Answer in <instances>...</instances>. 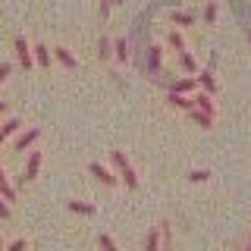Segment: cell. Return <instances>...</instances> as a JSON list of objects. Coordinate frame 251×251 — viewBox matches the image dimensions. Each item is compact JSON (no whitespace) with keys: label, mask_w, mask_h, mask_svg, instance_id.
Instances as JSON below:
<instances>
[{"label":"cell","mask_w":251,"mask_h":251,"mask_svg":"<svg viewBox=\"0 0 251 251\" xmlns=\"http://www.w3.org/2000/svg\"><path fill=\"white\" fill-rule=\"evenodd\" d=\"M245 251H251V242H248V245H245Z\"/></svg>","instance_id":"4dcf8cb0"},{"label":"cell","mask_w":251,"mask_h":251,"mask_svg":"<svg viewBox=\"0 0 251 251\" xmlns=\"http://www.w3.org/2000/svg\"><path fill=\"white\" fill-rule=\"evenodd\" d=\"M110 157H113V163H116V170H120V179L129 188H135L138 185V176H135V170L129 167V160H126V154L123 151H110Z\"/></svg>","instance_id":"6da1fadb"},{"label":"cell","mask_w":251,"mask_h":251,"mask_svg":"<svg viewBox=\"0 0 251 251\" xmlns=\"http://www.w3.org/2000/svg\"><path fill=\"white\" fill-rule=\"evenodd\" d=\"M38 135H41V129H25L19 138H16V151H25V148H31L38 141Z\"/></svg>","instance_id":"5b68a950"},{"label":"cell","mask_w":251,"mask_h":251,"mask_svg":"<svg viewBox=\"0 0 251 251\" xmlns=\"http://www.w3.org/2000/svg\"><path fill=\"white\" fill-rule=\"evenodd\" d=\"M3 110H6V100H0V113H3Z\"/></svg>","instance_id":"f546056e"},{"label":"cell","mask_w":251,"mask_h":251,"mask_svg":"<svg viewBox=\"0 0 251 251\" xmlns=\"http://www.w3.org/2000/svg\"><path fill=\"white\" fill-rule=\"evenodd\" d=\"M16 57H19V66L22 69H31V50H28L25 38H16Z\"/></svg>","instance_id":"3957f363"},{"label":"cell","mask_w":251,"mask_h":251,"mask_svg":"<svg viewBox=\"0 0 251 251\" xmlns=\"http://www.w3.org/2000/svg\"><path fill=\"white\" fill-rule=\"evenodd\" d=\"M0 220H10V204L0 198Z\"/></svg>","instance_id":"4316f807"},{"label":"cell","mask_w":251,"mask_h":251,"mask_svg":"<svg viewBox=\"0 0 251 251\" xmlns=\"http://www.w3.org/2000/svg\"><path fill=\"white\" fill-rule=\"evenodd\" d=\"M188 179H192V182H207L210 170H192V173H188Z\"/></svg>","instance_id":"7402d4cb"},{"label":"cell","mask_w":251,"mask_h":251,"mask_svg":"<svg viewBox=\"0 0 251 251\" xmlns=\"http://www.w3.org/2000/svg\"><path fill=\"white\" fill-rule=\"evenodd\" d=\"M157 66H160V47H151V69H157Z\"/></svg>","instance_id":"d4e9b609"},{"label":"cell","mask_w":251,"mask_h":251,"mask_svg":"<svg viewBox=\"0 0 251 251\" xmlns=\"http://www.w3.org/2000/svg\"><path fill=\"white\" fill-rule=\"evenodd\" d=\"M0 198H3V201H16V188L10 185V179H6L3 170H0Z\"/></svg>","instance_id":"9c48e42d"},{"label":"cell","mask_w":251,"mask_h":251,"mask_svg":"<svg viewBox=\"0 0 251 251\" xmlns=\"http://www.w3.org/2000/svg\"><path fill=\"white\" fill-rule=\"evenodd\" d=\"M188 116H192V120L195 123H198V126H204V129H210V126H214V116H207V113H201V110H188Z\"/></svg>","instance_id":"4fadbf2b"},{"label":"cell","mask_w":251,"mask_h":251,"mask_svg":"<svg viewBox=\"0 0 251 251\" xmlns=\"http://www.w3.org/2000/svg\"><path fill=\"white\" fill-rule=\"evenodd\" d=\"M195 110H201V113H207V116H214L217 110H214V100H210V94L207 91H195Z\"/></svg>","instance_id":"7a4b0ae2"},{"label":"cell","mask_w":251,"mask_h":251,"mask_svg":"<svg viewBox=\"0 0 251 251\" xmlns=\"http://www.w3.org/2000/svg\"><path fill=\"white\" fill-rule=\"evenodd\" d=\"M6 251H25V239H16V242H13V245L6 248Z\"/></svg>","instance_id":"f1b7e54d"},{"label":"cell","mask_w":251,"mask_h":251,"mask_svg":"<svg viewBox=\"0 0 251 251\" xmlns=\"http://www.w3.org/2000/svg\"><path fill=\"white\" fill-rule=\"evenodd\" d=\"M113 50H116V57H120L123 63L129 60V41H126V38H116V41H113Z\"/></svg>","instance_id":"e0dca14e"},{"label":"cell","mask_w":251,"mask_h":251,"mask_svg":"<svg viewBox=\"0 0 251 251\" xmlns=\"http://www.w3.org/2000/svg\"><path fill=\"white\" fill-rule=\"evenodd\" d=\"M19 126H22V123L16 120V116H13V120H6V123H0V145H3V141L10 138L13 132H19Z\"/></svg>","instance_id":"30bf717a"},{"label":"cell","mask_w":251,"mask_h":251,"mask_svg":"<svg viewBox=\"0 0 251 251\" xmlns=\"http://www.w3.org/2000/svg\"><path fill=\"white\" fill-rule=\"evenodd\" d=\"M204 19H207V22L217 19V3H207V6H204Z\"/></svg>","instance_id":"cb8c5ba5"},{"label":"cell","mask_w":251,"mask_h":251,"mask_svg":"<svg viewBox=\"0 0 251 251\" xmlns=\"http://www.w3.org/2000/svg\"><path fill=\"white\" fill-rule=\"evenodd\" d=\"M198 88H201V91H207V94H214V91H217V82H214V73H210V69H204V73L198 75Z\"/></svg>","instance_id":"ba28073f"},{"label":"cell","mask_w":251,"mask_h":251,"mask_svg":"<svg viewBox=\"0 0 251 251\" xmlns=\"http://www.w3.org/2000/svg\"><path fill=\"white\" fill-rule=\"evenodd\" d=\"M170 104H173V107H182V110H192L195 100L185 98V94H173V91H170Z\"/></svg>","instance_id":"9a60e30c"},{"label":"cell","mask_w":251,"mask_h":251,"mask_svg":"<svg viewBox=\"0 0 251 251\" xmlns=\"http://www.w3.org/2000/svg\"><path fill=\"white\" fill-rule=\"evenodd\" d=\"M10 73H13L10 63H0V82H6V75H10Z\"/></svg>","instance_id":"484cf974"},{"label":"cell","mask_w":251,"mask_h":251,"mask_svg":"<svg viewBox=\"0 0 251 251\" xmlns=\"http://www.w3.org/2000/svg\"><path fill=\"white\" fill-rule=\"evenodd\" d=\"M170 91H173V94H188V91H198V78H192V75H185V78H176Z\"/></svg>","instance_id":"277c9868"},{"label":"cell","mask_w":251,"mask_h":251,"mask_svg":"<svg viewBox=\"0 0 251 251\" xmlns=\"http://www.w3.org/2000/svg\"><path fill=\"white\" fill-rule=\"evenodd\" d=\"M0 251H3V239H0Z\"/></svg>","instance_id":"1f68e13d"},{"label":"cell","mask_w":251,"mask_h":251,"mask_svg":"<svg viewBox=\"0 0 251 251\" xmlns=\"http://www.w3.org/2000/svg\"><path fill=\"white\" fill-rule=\"evenodd\" d=\"M173 22H176V25H192V22H195V16H192V13L176 10V13H173Z\"/></svg>","instance_id":"44dd1931"},{"label":"cell","mask_w":251,"mask_h":251,"mask_svg":"<svg viewBox=\"0 0 251 251\" xmlns=\"http://www.w3.org/2000/svg\"><path fill=\"white\" fill-rule=\"evenodd\" d=\"M38 170H41V151H31L28 163H25V182H28V179H35V176H38Z\"/></svg>","instance_id":"52a82bcc"},{"label":"cell","mask_w":251,"mask_h":251,"mask_svg":"<svg viewBox=\"0 0 251 251\" xmlns=\"http://www.w3.org/2000/svg\"><path fill=\"white\" fill-rule=\"evenodd\" d=\"M98 53H100V60H110V53H113V41H110L107 35H100V41H98Z\"/></svg>","instance_id":"2e32d148"},{"label":"cell","mask_w":251,"mask_h":251,"mask_svg":"<svg viewBox=\"0 0 251 251\" xmlns=\"http://www.w3.org/2000/svg\"><path fill=\"white\" fill-rule=\"evenodd\" d=\"M170 44L176 47L179 53H185V38H182V31H176V28H173V31H170Z\"/></svg>","instance_id":"d6986e66"},{"label":"cell","mask_w":251,"mask_h":251,"mask_svg":"<svg viewBox=\"0 0 251 251\" xmlns=\"http://www.w3.org/2000/svg\"><path fill=\"white\" fill-rule=\"evenodd\" d=\"M35 63H38V66H47V63H50V47L35 44Z\"/></svg>","instance_id":"5bb4252c"},{"label":"cell","mask_w":251,"mask_h":251,"mask_svg":"<svg viewBox=\"0 0 251 251\" xmlns=\"http://www.w3.org/2000/svg\"><path fill=\"white\" fill-rule=\"evenodd\" d=\"M91 176H98L104 185H116V176L104 167V163H91Z\"/></svg>","instance_id":"8992f818"},{"label":"cell","mask_w":251,"mask_h":251,"mask_svg":"<svg viewBox=\"0 0 251 251\" xmlns=\"http://www.w3.org/2000/svg\"><path fill=\"white\" fill-rule=\"evenodd\" d=\"M110 10H113V0H104V3H100V16L107 19V16H110Z\"/></svg>","instance_id":"83f0119b"},{"label":"cell","mask_w":251,"mask_h":251,"mask_svg":"<svg viewBox=\"0 0 251 251\" xmlns=\"http://www.w3.org/2000/svg\"><path fill=\"white\" fill-rule=\"evenodd\" d=\"M179 63H182V69H185V73H198V63H195V57H192V53H179Z\"/></svg>","instance_id":"ac0fdd59"},{"label":"cell","mask_w":251,"mask_h":251,"mask_svg":"<svg viewBox=\"0 0 251 251\" xmlns=\"http://www.w3.org/2000/svg\"><path fill=\"white\" fill-rule=\"evenodd\" d=\"M53 53H57V60H60L66 69H75V66H78V63H75V57L66 50V47H53Z\"/></svg>","instance_id":"8fae6325"},{"label":"cell","mask_w":251,"mask_h":251,"mask_svg":"<svg viewBox=\"0 0 251 251\" xmlns=\"http://www.w3.org/2000/svg\"><path fill=\"white\" fill-rule=\"evenodd\" d=\"M69 210H73V214H94V204H85V201H69Z\"/></svg>","instance_id":"ffe728a7"},{"label":"cell","mask_w":251,"mask_h":251,"mask_svg":"<svg viewBox=\"0 0 251 251\" xmlns=\"http://www.w3.org/2000/svg\"><path fill=\"white\" fill-rule=\"evenodd\" d=\"M100 248H104V251H116V242L104 232V235H100Z\"/></svg>","instance_id":"603a6c76"},{"label":"cell","mask_w":251,"mask_h":251,"mask_svg":"<svg viewBox=\"0 0 251 251\" xmlns=\"http://www.w3.org/2000/svg\"><path fill=\"white\" fill-rule=\"evenodd\" d=\"M145 251H160V229H154L148 232V239H145Z\"/></svg>","instance_id":"7c38bea8"}]
</instances>
